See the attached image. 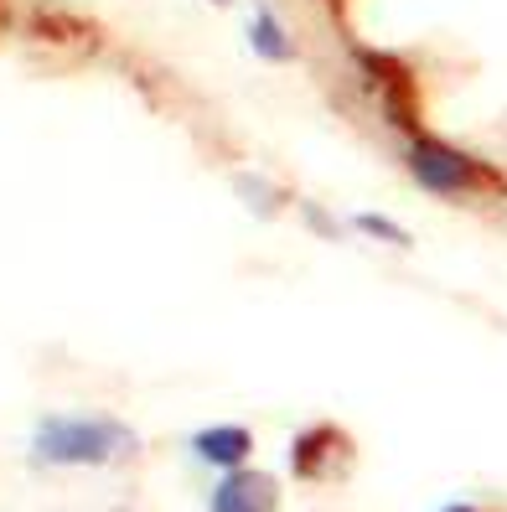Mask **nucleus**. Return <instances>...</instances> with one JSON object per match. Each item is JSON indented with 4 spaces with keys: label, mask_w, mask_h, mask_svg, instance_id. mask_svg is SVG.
<instances>
[{
    "label": "nucleus",
    "mask_w": 507,
    "mask_h": 512,
    "mask_svg": "<svg viewBox=\"0 0 507 512\" xmlns=\"http://www.w3.org/2000/svg\"><path fill=\"white\" fill-rule=\"evenodd\" d=\"M135 450V435L125 419L114 414H42L26 456L42 471H94V466H114L119 456Z\"/></svg>",
    "instance_id": "1"
},
{
    "label": "nucleus",
    "mask_w": 507,
    "mask_h": 512,
    "mask_svg": "<svg viewBox=\"0 0 507 512\" xmlns=\"http://www.w3.org/2000/svg\"><path fill=\"white\" fill-rule=\"evenodd\" d=\"M404 161L414 171V182H420L430 197H466V192L502 187V176L487 161H476V156H466V150L445 145V140H435L425 130L404 135Z\"/></svg>",
    "instance_id": "2"
},
{
    "label": "nucleus",
    "mask_w": 507,
    "mask_h": 512,
    "mask_svg": "<svg viewBox=\"0 0 507 512\" xmlns=\"http://www.w3.org/2000/svg\"><path fill=\"white\" fill-rule=\"evenodd\" d=\"M285 466L295 481H332L352 466V440L342 425H306V430H295L290 445H285Z\"/></svg>",
    "instance_id": "3"
},
{
    "label": "nucleus",
    "mask_w": 507,
    "mask_h": 512,
    "mask_svg": "<svg viewBox=\"0 0 507 512\" xmlns=\"http://www.w3.org/2000/svg\"><path fill=\"white\" fill-rule=\"evenodd\" d=\"M357 68H363L383 119H389L399 135L420 130V119H414V73L399 63V57H389V52H357Z\"/></svg>",
    "instance_id": "4"
},
{
    "label": "nucleus",
    "mask_w": 507,
    "mask_h": 512,
    "mask_svg": "<svg viewBox=\"0 0 507 512\" xmlns=\"http://www.w3.org/2000/svg\"><path fill=\"white\" fill-rule=\"evenodd\" d=\"M207 512H280V481L270 471H223L207 487Z\"/></svg>",
    "instance_id": "5"
},
{
    "label": "nucleus",
    "mask_w": 507,
    "mask_h": 512,
    "mask_svg": "<svg viewBox=\"0 0 507 512\" xmlns=\"http://www.w3.org/2000/svg\"><path fill=\"white\" fill-rule=\"evenodd\" d=\"M187 456L207 471H244L254 461V430L249 425H233V419H223V425H202L187 435Z\"/></svg>",
    "instance_id": "6"
},
{
    "label": "nucleus",
    "mask_w": 507,
    "mask_h": 512,
    "mask_svg": "<svg viewBox=\"0 0 507 512\" xmlns=\"http://www.w3.org/2000/svg\"><path fill=\"white\" fill-rule=\"evenodd\" d=\"M249 52L264 57V63H290L295 57V37L280 26L275 11H254L249 16Z\"/></svg>",
    "instance_id": "7"
},
{
    "label": "nucleus",
    "mask_w": 507,
    "mask_h": 512,
    "mask_svg": "<svg viewBox=\"0 0 507 512\" xmlns=\"http://www.w3.org/2000/svg\"><path fill=\"white\" fill-rule=\"evenodd\" d=\"M352 228L363 233V238H378V244H394V249H409V244H414L409 228H399L394 218H383V213H357Z\"/></svg>",
    "instance_id": "8"
},
{
    "label": "nucleus",
    "mask_w": 507,
    "mask_h": 512,
    "mask_svg": "<svg viewBox=\"0 0 507 512\" xmlns=\"http://www.w3.org/2000/svg\"><path fill=\"white\" fill-rule=\"evenodd\" d=\"M238 197L254 202V213H259V218H275V202H280V197H275L270 187H264L259 176H238Z\"/></svg>",
    "instance_id": "9"
},
{
    "label": "nucleus",
    "mask_w": 507,
    "mask_h": 512,
    "mask_svg": "<svg viewBox=\"0 0 507 512\" xmlns=\"http://www.w3.org/2000/svg\"><path fill=\"white\" fill-rule=\"evenodd\" d=\"M301 213L311 218V228H316L321 238H337V233H342L337 223H326V213H321V207H316V202H301Z\"/></svg>",
    "instance_id": "10"
},
{
    "label": "nucleus",
    "mask_w": 507,
    "mask_h": 512,
    "mask_svg": "<svg viewBox=\"0 0 507 512\" xmlns=\"http://www.w3.org/2000/svg\"><path fill=\"white\" fill-rule=\"evenodd\" d=\"M440 512H487V507H476V502H445Z\"/></svg>",
    "instance_id": "11"
},
{
    "label": "nucleus",
    "mask_w": 507,
    "mask_h": 512,
    "mask_svg": "<svg viewBox=\"0 0 507 512\" xmlns=\"http://www.w3.org/2000/svg\"><path fill=\"white\" fill-rule=\"evenodd\" d=\"M213 6H233V0H213Z\"/></svg>",
    "instance_id": "12"
}]
</instances>
